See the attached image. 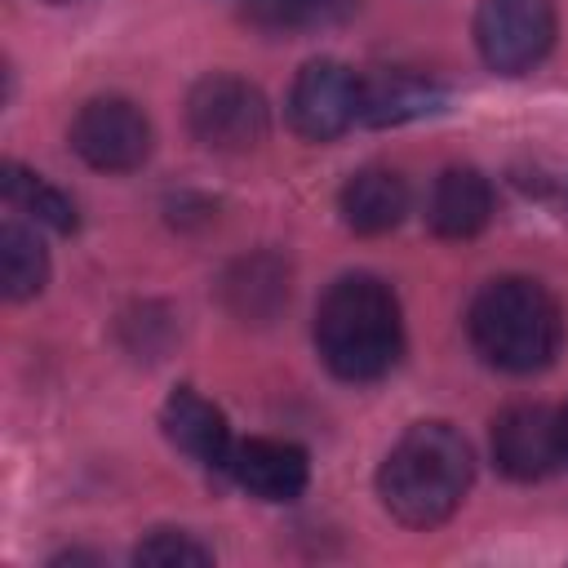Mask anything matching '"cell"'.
<instances>
[{
    "label": "cell",
    "mask_w": 568,
    "mask_h": 568,
    "mask_svg": "<svg viewBox=\"0 0 568 568\" xmlns=\"http://www.w3.org/2000/svg\"><path fill=\"white\" fill-rule=\"evenodd\" d=\"M475 457L448 422L408 426L377 470V497L404 528L444 524L470 493Z\"/></svg>",
    "instance_id": "6da1fadb"
},
{
    "label": "cell",
    "mask_w": 568,
    "mask_h": 568,
    "mask_svg": "<svg viewBox=\"0 0 568 568\" xmlns=\"http://www.w3.org/2000/svg\"><path fill=\"white\" fill-rule=\"evenodd\" d=\"M315 351L342 382H377L404 355V320L390 284L342 275L315 306Z\"/></svg>",
    "instance_id": "7a4b0ae2"
},
{
    "label": "cell",
    "mask_w": 568,
    "mask_h": 568,
    "mask_svg": "<svg viewBox=\"0 0 568 568\" xmlns=\"http://www.w3.org/2000/svg\"><path fill=\"white\" fill-rule=\"evenodd\" d=\"M475 351L501 373H537L559 355L564 320L559 302L524 275H501L484 284L466 315Z\"/></svg>",
    "instance_id": "3957f363"
},
{
    "label": "cell",
    "mask_w": 568,
    "mask_h": 568,
    "mask_svg": "<svg viewBox=\"0 0 568 568\" xmlns=\"http://www.w3.org/2000/svg\"><path fill=\"white\" fill-rule=\"evenodd\" d=\"M186 124L195 133V142H204L209 151H253L266 129H271V111L257 84L231 75V71H213L204 75L191 98H186Z\"/></svg>",
    "instance_id": "277c9868"
},
{
    "label": "cell",
    "mask_w": 568,
    "mask_h": 568,
    "mask_svg": "<svg viewBox=\"0 0 568 568\" xmlns=\"http://www.w3.org/2000/svg\"><path fill=\"white\" fill-rule=\"evenodd\" d=\"M475 44L493 71L524 75L555 44V4L550 0H484L475 13Z\"/></svg>",
    "instance_id": "5b68a950"
},
{
    "label": "cell",
    "mask_w": 568,
    "mask_h": 568,
    "mask_svg": "<svg viewBox=\"0 0 568 568\" xmlns=\"http://www.w3.org/2000/svg\"><path fill=\"white\" fill-rule=\"evenodd\" d=\"M71 151L98 173H133L151 155V120L129 98H93L71 120Z\"/></svg>",
    "instance_id": "8992f818"
},
{
    "label": "cell",
    "mask_w": 568,
    "mask_h": 568,
    "mask_svg": "<svg viewBox=\"0 0 568 568\" xmlns=\"http://www.w3.org/2000/svg\"><path fill=\"white\" fill-rule=\"evenodd\" d=\"M359 120V75L337 58H315L288 89V124L306 142H333Z\"/></svg>",
    "instance_id": "52a82bcc"
},
{
    "label": "cell",
    "mask_w": 568,
    "mask_h": 568,
    "mask_svg": "<svg viewBox=\"0 0 568 568\" xmlns=\"http://www.w3.org/2000/svg\"><path fill=\"white\" fill-rule=\"evenodd\" d=\"M493 462L510 479H546L559 457V413L546 404H510L493 422Z\"/></svg>",
    "instance_id": "ba28073f"
},
{
    "label": "cell",
    "mask_w": 568,
    "mask_h": 568,
    "mask_svg": "<svg viewBox=\"0 0 568 568\" xmlns=\"http://www.w3.org/2000/svg\"><path fill=\"white\" fill-rule=\"evenodd\" d=\"M226 470L257 501H297L306 493V479H311V462H306V453L297 444L262 439V435L235 444Z\"/></svg>",
    "instance_id": "9c48e42d"
},
{
    "label": "cell",
    "mask_w": 568,
    "mask_h": 568,
    "mask_svg": "<svg viewBox=\"0 0 568 568\" xmlns=\"http://www.w3.org/2000/svg\"><path fill=\"white\" fill-rule=\"evenodd\" d=\"M160 426H164L169 444L182 448L191 462H200V466H226L231 462L235 444H231L226 413L213 399H204L200 390L178 386L160 408Z\"/></svg>",
    "instance_id": "30bf717a"
},
{
    "label": "cell",
    "mask_w": 568,
    "mask_h": 568,
    "mask_svg": "<svg viewBox=\"0 0 568 568\" xmlns=\"http://www.w3.org/2000/svg\"><path fill=\"white\" fill-rule=\"evenodd\" d=\"M493 217V186L479 169H444L426 195V226L439 240H470Z\"/></svg>",
    "instance_id": "8fae6325"
},
{
    "label": "cell",
    "mask_w": 568,
    "mask_h": 568,
    "mask_svg": "<svg viewBox=\"0 0 568 568\" xmlns=\"http://www.w3.org/2000/svg\"><path fill=\"white\" fill-rule=\"evenodd\" d=\"M337 209H342V222L359 235H382L390 226L404 222L408 213V186L395 169H382V164H368L359 173L346 178L342 195H337Z\"/></svg>",
    "instance_id": "7c38bea8"
},
{
    "label": "cell",
    "mask_w": 568,
    "mask_h": 568,
    "mask_svg": "<svg viewBox=\"0 0 568 568\" xmlns=\"http://www.w3.org/2000/svg\"><path fill=\"white\" fill-rule=\"evenodd\" d=\"M439 102H444V89L413 71H382L373 80H359V120L373 129L417 120Z\"/></svg>",
    "instance_id": "4fadbf2b"
},
{
    "label": "cell",
    "mask_w": 568,
    "mask_h": 568,
    "mask_svg": "<svg viewBox=\"0 0 568 568\" xmlns=\"http://www.w3.org/2000/svg\"><path fill=\"white\" fill-rule=\"evenodd\" d=\"M49 280V253L40 244V235L22 222H4L0 226V288L9 302H27L44 288Z\"/></svg>",
    "instance_id": "5bb4252c"
},
{
    "label": "cell",
    "mask_w": 568,
    "mask_h": 568,
    "mask_svg": "<svg viewBox=\"0 0 568 568\" xmlns=\"http://www.w3.org/2000/svg\"><path fill=\"white\" fill-rule=\"evenodd\" d=\"M0 186H4V200H9L18 213L36 217L40 226H53V231H62V235L75 231V204H71L58 186H49L40 173H31V169H22V164L9 160V164L0 169Z\"/></svg>",
    "instance_id": "9a60e30c"
},
{
    "label": "cell",
    "mask_w": 568,
    "mask_h": 568,
    "mask_svg": "<svg viewBox=\"0 0 568 568\" xmlns=\"http://www.w3.org/2000/svg\"><path fill=\"white\" fill-rule=\"evenodd\" d=\"M133 559H138V564H155V568H173V564H178V568H200V564H213V550L200 546V541L186 537V532L160 528V532H151L146 541H138Z\"/></svg>",
    "instance_id": "2e32d148"
},
{
    "label": "cell",
    "mask_w": 568,
    "mask_h": 568,
    "mask_svg": "<svg viewBox=\"0 0 568 568\" xmlns=\"http://www.w3.org/2000/svg\"><path fill=\"white\" fill-rule=\"evenodd\" d=\"M559 457L568 462V404L559 408Z\"/></svg>",
    "instance_id": "e0dca14e"
},
{
    "label": "cell",
    "mask_w": 568,
    "mask_h": 568,
    "mask_svg": "<svg viewBox=\"0 0 568 568\" xmlns=\"http://www.w3.org/2000/svg\"><path fill=\"white\" fill-rule=\"evenodd\" d=\"M271 4H306V0H271Z\"/></svg>",
    "instance_id": "ac0fdd59"
}]
</instances>
